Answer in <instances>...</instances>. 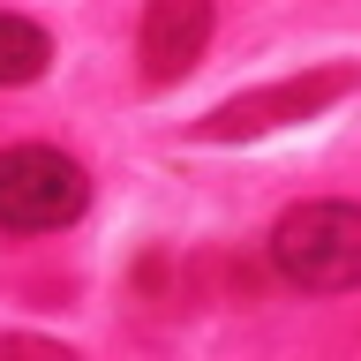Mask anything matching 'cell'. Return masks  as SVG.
Segmentation results:
<instances>
[{"instance_id": "cell-6", "label": "cell", "mask_w": 361, "mask_h": 361, "mask_svg": "<svg viewBox=\"0 0 361 361\" xmlns=\"http://www.w3.org/2000/svg\"><path fill=\"white\" fill-rule=\"evenodd\" d=\"M0 361H83V354L45 331H0Z\"/></svg>"}, {"instance_id": "cell-5", "label": "cell", "mask_w": 361, "mask_h": 361, "mask_svg": "<svg viewBox=\"0 0 361 361\" xmlns=\"http://www.w3.org/2000/svg\"><path fill=\"white\" fill-rule=\"evenodd\" d=\"M45 61H53V38H45L30 16H8V8H0V90L38 83Z\"/></svg>"}, {"instance_id": "cell-4", "label": "cell", "mask_w": 361, "mask_h": 361, "mask_svg": "<svg viewBox=\"0 0 361 361\" xmlns=\"http://www.w3.org/2000/svg\"><path fill=\"white\" fill-rule=\"evenodd\" d=\"M211 23H219L211 0H143V30H135V68H143V83L151 90L180 83V75L203 61Z\"/></svg>"}, {"instance_id": "cell-3", "label": "cell", "mask_w": 361, "mask_h": 361, "mask_svg": "<svg viewBox=\"0 0 361 361\" xmlns=\"http://www.w3.org/2000/svg\"><path fill=\"white\" fill-rule=\"evenodd\" d=\"M90 211V173L53 143L0 151V233H61Z\"/></svg>"}, {"instance_id": "cell-2", "label": "cell", "mask_w": 361, "mask_h": 361, "mask_svg": "<svg viewBox=\"0 0 361 361\" xmlns=\"http://www.w3.org/2000/svg\"><path fill=\"white\" fill-rule=\"evenodd\" d=\"M361 90V68L354 61H331V68H301V75H279V83H256V90H233L203 113L196 143H256V135H279V128H301L316 113H331L338 98Z\"/></svg>"}, {"instance_id": "cell-1", "label": "cell", "mask_w": 361, "mask_h": 361, "mask_svg": "<svg viewBox=\"0 0 361 361\" xmlns=\"http://www.w3.org/2000/svg\"><path fill=\"white\" fill-rule=\"evenodd\" d=\"M271 271L301 293H354L361 286V203L316 196L279 211L271 226Z\"/></svg>"}]
</instances>
